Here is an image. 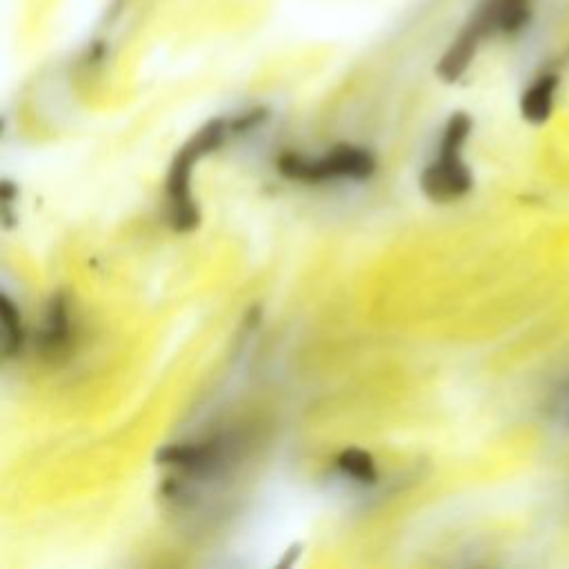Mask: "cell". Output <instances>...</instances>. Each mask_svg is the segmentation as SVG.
<instances>
[{
	"instance_id": "cell-2",
	"label": "cell",
	"mask_w": 569,
	"mask_h": 569,
	"mask_svg": "<svg viewBox=\"0 0 569 569\" xmlns=\"http://www.w3.org/2000/svg\"><path fill=\"white\" fill-rule=\"evenodd\" d=\"M469 131L471 120L467 113L458 111L447 120L445 133L440 138L438 158L420 173V189L429 200L449 202L462 198L471 189V171L460 158V149Z\"/></svg>"
},
{
	"instance_id": "cell-3",
	"label": "cell",
	"mask_w": 569,
	"mask_h": 569,
	"mask_svg": "<svg viewBox=\"0 0 569 569\" xmlns=\"http://www.w3.org/2000/svg\"><path fill=\"white\" fill-rule=\"evenodd\" d=\"M282 176L300 182H322L331 178H369L376 169L373 156L353 144H338L320 158H307L300 153H282L276 160Z\"/></svg>"
},
{
	"instance_id": "cell-6",
	"label": "cell",
	"mask_w": 569,
	"mask_h": 569,
	"mask_svg": "<svg viewBox=\"0 0 569 569\" xmlns=\"http://www.w3.org/2000/svg\"><path fill=\"white\" fill-rule=\"evenodd\" d=\"M220 460V445L198 442V445H169L158 451V462L180 467L189 473H209Z\"/></svg>"
},
{
	"instance_id": "cell-7",
	"label": "cell",
	"mask_w": 569,
	"mask_h": 569,
	"mask_svg": "<svg viewBox=\"0 0 569 569\" xmlns=\"http://www.w3.org/2000/svg\"><path fill=\"white\" fill-rule=\"evenodd\" d=\"M0 322H2V356L4 358H13L20 353L22 345H24V329H22V318L18 307L13 305V300L2 293L0 296Z\"/></svg>"
},
{
	"instance_id": "cell-10",
	"label": "cell",
	"mask_w": 569,
	"mask_h": 569,
	"mask_svg": "<svg viewBox=\"0 0 569 569\" xmlns=\"http://www.w3.org/2000/svg\"><path fill=\"white\" fill-rule=\"evenodd\" d=\"M558 416H565V418H569V389H565V391H560V396H558Z\"/></svg>"
},
{
	"instance_id": "cell-1",
	"label": "cell",
	"mask_w": 569,
	"mask_h": 569,
	"mask_svg": "<svg viewBox=\"0 0 569 569\" xmlns=\"http://www.w3.org/2000/svg\"><path fill=\"white\" fill-rule=\"evenodd\" d=\"M229 124L220 118L200 127L173 156L167 171V218L176 231H191L200 224V209L191 196V169L198 158L218 149L224 140Z\"/></svg>"
},
{
	"instance_id": "cell-9",
	"label": "cell",
	"mask_w": 569,
	"mask_h": 569,
	"mask_svg": "<svg viewBox=\"0 0 569 569\" xmlns=\"http://www.w3.org/2000/svg\"><path fill=\"white\" fill-rule=\"evenodd\" d=\"M336 465H338V469H340L345 476H349L351 480L362 482V485H371V482H376V478H378V469H376L373 458H371L365 449H358V447L345 449V451L336 458Z\"/></svg>"
},
{
	"instance_id": "cell-4",
	"label": "cell",
	"mask_w": 569,
	"mask_h": 569,
	"mask_svg": "<svg viewBox=\"0 0 569 569\" xmlns=\"http://www.w3.org/2000/svg\"><path fill=\"white\" fill-rule=\"evenodd\" d=\"M73 342V316L64 293H53L44 307L42 325L36 336V347L42 358L58 360L67 356Z\"/></svg>"
},
{
	"instance_id": "cell-8",
	"label": "cell",
	"mask_w": 569,
	"mask_h": 569,
	"mask_svg": "<svg viewBox=\"0 0 569 569\" xmlns=\"http://www.w3.org/2000/svg\"><path fill=\"white\" fill-rule=\"evenodd\" d=\"M553 87L556 82L551 78H540L527 89V93L522 96V116L529 122L547 120L553 102Z\"/></svg>"
},
{
	"instance_id": "cell-5",
	"label": "cell",
	"mask_w": 569,
	"mask_h": 569,
	"mask_svg": "<svg viewBox=\"0 0 569 569\" xmlns=\"http://www.w3.org/2000/svg\"><path fill=\"white\" fill-rule=\"evenodd\" d=\"M489 22H496V16H493V7L491 9H482V13L471 20L460 33L458 38L451 42V47L442 53V58L438 60L436 64V73L442 82H453L458 80L467 67L471 64L473 56H476V49L482 40V33L485 29L489 27Z\"/></svg>"
}]
</instances>
